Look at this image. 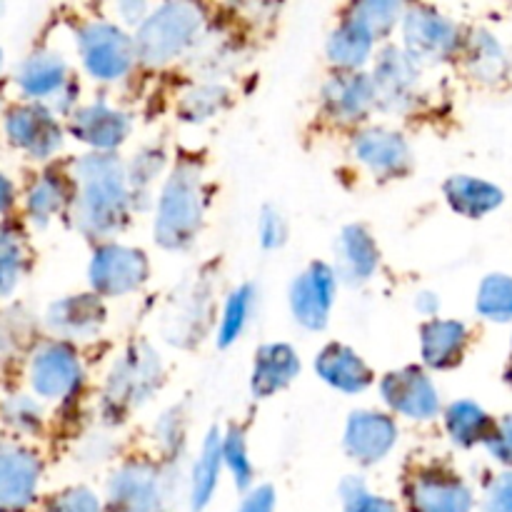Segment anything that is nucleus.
<instances>
[{
    "label": "nucleus",
    "instance_id": "nucleus-21",
    "mask_svg": "<svg viewBox=\"0 0 512 512\" xmlns=\"http://www.w3.org/2000/svg\"><path fill=\"white\" fill-rule=\"evenodd\" d=\"M378 245L363 225H350L335 243L338 273L350 283H365L378 268Z\"/></svg>",
    "mask_w": 512,
    "mask_h": 512
},
{
    "label": "nucleus",
    "instance_id": "nucleus-42",
    "mask_svg": "<svg viewBox=\"0 0 512 512\" xmlns=\"http://www.w3.org/2000/svg\"><path fill=\"white\" fill-rule=\"evenodd\" d=\"M5 415H8V423L13 425V428L25 430V433H30V430H35L40 425L38 405H35L33 400H28V398H13V400H10Z\"/></svg>",
    "mask_w": 512,
    "mask_h": 512
},
{
    "label": "nucleus",
    "instance_id": "nucleus-16",
    "mask_svg": "<svg viewBox=\"0 0 512 512\" xmlns=\"http://www.w3.org/2000/svg\"><path fill=\"white\" fill-rule=\"evenodd\" d=\"M395 440H398V428L388 415L370 413V410L350 415L348 430H345V450L360 465H373L383 460L393 450Z\"/></svg>",
    "mask_w": 512,
    "mask_h": 512
},
{
    "label": "nucleus",
    "instance_id": "nucleus-4",
    "mask_svg": "<svg viewBox=\"0 0 512 512\" xmlns=\"http://www.w3.org/2000/svg\"><path fill=\"white\" fill-rule=\"evenodd\" d=\"M163 378V365L150 345H133L118 363L113 365L105 385V408L113 415L138 408L158 390Z\"/></svg>",
    "mask_w": 512,
    "mask_h": 512
},
{
    "label": "nucleus",
    "instance_id": "nucleus-46",
    "mask_svg": "<svg viewBox=\"0 0 512 512\" xmlns=\"http://www.w3.org/2000/svg\"><path fill=\"white\" fill-rule=\"evenodd\" d=\"M273 503H275L273 490L260 488V490H255L248 500H245L243 510L240 512H273Z\"/></svg>",
    "mask_w": 512,
    "mask_h": 512
},
{
    "label": "nucleus",
    "instance_id": "nucleus-1",
    "mask_svg": "<svg viewBox=\"0 0 512 512\" xmlns=\"http://www.w3.org/2000/svg\"><path fill=\"white\" fill-rule=\"evenodd\" d=\"M78 198H75V223L93 238H108L118 233L128 218V175L118 158L108 153L88 155L75 168Z\"/></svg>",
    "mask_w": 512,
    "mask_h": 512
},
{
    "label": "nucleus",
    "instance_id": "nucleus-24",
    "mask_svg": "<svg viewBox=\"0 0 512 512\" xmlns=\"http://www.w3.org/2000/svg\"><path fill=\"white\" fill-rule=\"evenodd\" d=\"M465 343H468V330L458 320H430L420 333L423 360L435 370L458 365L463 358Z\"/></svg>",
    "mask_w": 512,
    "mask_h": 512
},
{
    "label": "nucleus",
    "instance_id": "nucleus-12",
    "mask_svg": "<svg viewBox=\"0 0 512 512\" xmlns=\"http://www.w3.org/2000/svg\"><path fill=\"white\" fill-rule=\"evenodd\" d=\"M373 83L375 103L385 110H403L413 103L415 88H418V65L408 53L398 48H388L380 53Z\"/></svg>",
    "mask_w": 512,
    "mask_h": 512
},
{
    "label": "nucleus",
    "instance_id": "nucleus-3",
    "mask_svg": "<svg viewBox=\"0 0 512 512\" xmlns=\"http://www.w3.org/2000/svg\"><path fill=\"white\" fill-rule=\"evenodd\" d=\"M200 28H203V15L195 5H160L150 18L140 20V30L133 40L135 58L148 65L168 63L195 43Z\"/></svg>",
    "mask_w": 512,
    "mask_h": 512
},
{
    "label": "nucleus",
    "instance_id": "nucleus-48",
    "mask_svg": "<svg viewBox=\"0 0 512 512\" xmlns=\"http://www.w3.org/2000/svg\"><path fill=\"white\" fill-rule=\"evenodd\" d=\"M420 300H438V298L430 293H423L420 295ZM418 308L425 310V313H435V310H438V303H418Z\"/></svg>",
    "mask_w": 512,
    "mask_h": 512
},
{
    "label": "nucleus",
    "instance_id": "nucleus-25",
    "mask_svg": "<svg viewBox=\"0 0 512 512\" xmlns=\"http://www.w3.org/2000/svg\"><path fill=\"white\" fill-rule=\"evenodd\" d=\"M323 100L325 108L330 110L333 118L350 123V120L363 118L370 110V105H375L373 83H370V78H365V75H338V78H333L325 85Z\"/></svg>",
    "mask_w": 512,
    "mask_h": 512
},
{
    "label": "nucleus",
    "instance_id": "nucleus-26",
    "mask_svg": "<svg viewBox=\"0 0 512 512\" xmlns=\"http://www.w3.org/2000/svg\"><path fill=\"white\" fill-rule=\"evenodd\" d=\"M445 198L453 205L455 213L468 215V218H483L500 208L505 195L488 180L473 178V175H455L445 183Z\"/></svg>",
    "mask_w": 512,
    "mask_h": 512
},
{
    "label": "nucleus",
    "instance_id": "nucleus-36",
    "mask_svg": "<svg viewBox=\"0 0 512 512\" xmlns=\"http://www.w3.org/2000/svg\"><path fill=\"white\" fill-rule=\"evenodd\" d=\"M220 448H223V463L230 468L235 483H238L240 488H248L250 480H253V465H250L248 460V445H245L243 430L230 428Z\"/></svg>",
    "mask_w": 512,
    "mask_h": 512
},
{
    "label": "nucleus",
    "instance_id": "nucleus-31",
    "mask_svg": "<svg viewBox=\"0 0 512 512\" xmlns=\"http://www.w3.org/2000/svg\"><path fill=\"white\" fill-rule=\"evenodd\" d=\"M478 313L493 323L512 320V278L510 275H488L478 290Z\"/></svg>",
    "mask_w": 512,
    "mask_h": 512
},
{
    "label": "nucleus",
    "instance_id": "nucleus-6",
    "mask_svg": "<svg viewBox=\"0 0 512 512\" xmlns=\"http://www.w3.org/2000/svg\"><path fill=\"white\" fill-rule=\"evenodd\" d=\"M168 495V475L150 463L125 465L108 485V498L115 512H163Z\"/></svg>",
    "mask_w": 512,
    "mask_h": 512
},
{
    "label": "nucleus",
    "instance_id": "nucleus-47",
    "mask_svg": "<svg viewBox=\"0 0 512 512\" xmlns=\"http://www.w3.org/2000/svg\"><path fill=\"white\" fill-rule=\"evenodd\" d=\"M15 200V190L10 185V180L0 173V210H8Z\"/></svg>",
    "mask_w": 512,
    "mask_h": 512
},
{
    "label": "nucleus",
    "instance_id": "nucleus-11",
    "mask_svg": "<svg viewBox=\"0 0 512 512\" xmlns=\"http://www.w3.org/2000/svg\"><path fill=\"white\" fill-rule=\"evenodd\" d=\"M335 300V273L325 263H313L290 288V308L295 320L308 330H320L328 323Z\"/></svg>",
    "mask_w": 512,
    "mask_h": 512
},
{
    "label": "nucleus",
    "instance_id": "nucleus-5",
    "mask_svg": "<svg viewBox=\"0 0 512 512\" xmlns=\"http://www.w3.org/2000/svg\"><path fill=\"white\" fill-rule=\"evenodd\" d=\"M78 48L85 70L103 83L123 78L135 60L133 40L120 28L100 20L78 30Z\"/></svg>",
    "mask_w": 512,
    "mask_h": 512
},
{
    "label": "nucleus",
    "instance_id": "nucleus-23",
    "mask_svg": "<svg viewBox=\"0 0 512 512\" xmlns=\"http://www.w3.org/2000/svg\"><path fill=\"white\" fill-rule=\"evenodd\" d=\"M300 360L290 345L270 343L263 345L255 355L253 365V393L258 398H268V395L278 393L290 380L298 375Z\"/></svg>",
    "mask_w": 512,
    "mask_h": 512
},
{
    "label": "nucleus",
    "instance_id": "nucleus-45",
    "mask_svg": "<svg viewBox=\"0 0 512 512\" xmlns=\"http://www.w3.org/2000/svg\"><path fill=\"white\" fill-rule=\"evenodd\" d=\"M485 512H512V470L490 483L485 495Z\"/></svg>",
    "mask_w": 512,
    "mask_h": 512
},
{
    "label": "nucleus",
    "instance_id": "nucleus-15",
    "mask_svg": "<svg viewBox=\"0 0 512 512\" xmlns=\"http://www.w3.org/2000/svg\"><path fill=\"white\" fill-rule=\"evenodd\" d=\"M18 85L30 98H58L60 108H70L78 88L70 83L68 65L55 53H35L20 65Z\"/></svg>",
    "mask_w": 512,
    "mask_h": 512
},
{
    "label": "nucleus",
    "instance_id": "nucleus-19",
    "mask_svg": "<svg viewBox=\"0 0 512 512\" xmlns=\"http://www.w3.org/2000/svg\"><path fill=\"white\" fill-rule=\"evenodd\" d=\"M355 155L378 175H403L410 168V148L395 130L368 128L355 138Z\"/></svg>",
    "mask_w": 512,
    "mask_h": 512
},
{
    "label": "nucleus",
    "instance_id": "nucleus-39",
    "mask_svg": "<svg viewBox=\"0 0 512 512\" xmlns=\"http://www.w3.org/2000/svg\"><path fill=\"white\" fill-rule=\"evenodd\" d=\"M340 493L345 498V512H398V508L390 500L370 495L355 478H350L340 488Z\"/></svg>",
    "mask_w": 512,
    "mask_h": 512
},
{
    "label": "nucleus",
    "instance_id": "nucleus-7",
    "mask_svg": "<svg viewBox=\"0 0 512 512\" xmlns=\"http://www.w3.org/2000/svg\"><path fill=\"white\" fill-rule=\"evenodd\" d=\"M148 278V258L140 250L105 243L95 250L90 263V283L103 295H125Z\"/></svg>",
    "mask_w": 512,
    "mask_h": 512
},
{
    "label": "nucleus",
    "instance_id": "nucleus-30",
    "mask_svg": "<svg viewBox=\"0 0 512 512\" xmlns=\"http://www.w3.org/2000/svg\"><path fill=\"white\" fill-rule=\"evenodd\" d=\"M505 60L508 58H505L503 48H500V43L493 35L485 33V30L473 33L468 43V65L473 75H478L485 83H495V80L505 75V68H508Z\"/></svg>",
    "mask_w": 512,
    "mask_h": 512
},
{
    "label": "nucleus",
    "instance_id": "nucleus-37",
    "mask_svg": "<svg viewBox=\"0 0 512 512\" xmlns=\"http://www.w3.org/2000/svg\"><path fill=\"white\" fill-rule=\"evenodd\" d=\"M25 255L13 235H0V295H8L18 285Z\"/></svg>",
    "mask_w": 512,
    "mask_h": 512
},
{
    "label": "nucleus",
    "instance_id": "nucleus-44",
    "mask_svg": "<svg viewBox=\"0 0 512 512\" xmlns=\"http://www.w3.org/2000/svg\"><path fill=\"white\" fill-rule=\"evenodd\" d=\"M488 450L493 453L495 460H500L503 465L512 468V415L503 418L500 423H495L493 433L488 438Z\"/></svg>",
    "mask_w": 512,
    "mask_h": 512
},
{
    "label": "nucleus",
    "instance_id": "nucleus-20",
    "mask_svg": "<svg viewBox=\"0 0 512 512\" xmlns=\"http://www.w3.org/2000/svg\"><path fill=\"white\" fill-rule=\"evenodd\" d=\"M318 375L343 393H363L373 383V373L355 350L345 345H328L315 360Z\"/></svg>",
    "mask_w": 512,
    "mask_h": 512
},
{
    "label": "nucleus",
    "instance_id": "nucleus-22",
    "mask_svg": "<svg viewBox=\"0 0 512 512\" xmlns=\"http://www.w3.org/2000/svg\"><path fill=\"white\" fill-rule=\"evenodd\" d=\"M105 320V308L95 295H75L55 303L48 313V325L63 338H88L98 333Z\"/></svg>",
    "mask_w": 512,
    "mask_h": 512
},
{
    "label": "nucleus",
    "instance_id": "nucleus-34",
    "mask_svg": "<svg viewBox=\"0 0 512 512\" xmlns=\"http://www.w3.org/2000/svg\"><path fill=\"white\" fill-rule=\"evenodd\" d=\"M65 203H68V188L63 185V180L53 178V175L40 178V183L33 185V190L28 195V210L33 215V220H38V223H45Z\"/></svg>",
    "mask_w": 512,
    "mask_h": 512
},
{
    "label": "nucleus",
    "instance_id": "nucleus-14",
    "mask_svg": "<svg viewBox=\"0 0 512 512\" xmlns=\"http://www.w3.org/2000/svg\"><path fill=\"white\" fill-rule=\"evenodd\" d=\"M380 393L390 408L415 420H428L440 410L438 390L420 368H403L390 373L380 385Z\"/></svg>",
    "mask_w": 512,
    "mask_h": 512
},
{
    "label": "nucleus",
    "instance_id": "nucleus-17",
    "mask_svg": "<svg viewBox=\"0 0 512 512\" xmlns=\"http://www.w3.org/2000/svg\"><path fill=\"white\" fill-rule=\"evenodd\" d=\"M10 143L28 150L35 158H48L60 148V128L53 115L40 105H20L5 120Z\"/></svg>",
    "mask_w": 512,
    "mask_h": 512
},
{
    "label": "nucleus",
    "instance_id": "nucleus-40",
    "mask_svg": "<svg viewBox=\"0 0 512 512\" xmlns=\"http://www.w3.org/2000/svg\"><path fill=\"white\" fill-rule=\"evenodd\" d=\"M155 435H158V445L165 450V453H180V448H183L185 428L178 410H170V413H165L163 418H160Z\"/></svg>",
    "mask_w": 512,
    "mask_h": 512
},
{
    "label": "nucleus",
    "instance_id": "nucleus-10",
    "mask_svg": "<svg viewBox=\"0 0 512 512\" xmlns=\"http://www.w3.org/2000/svg\"><path fill=\"white\" fill-rule=\"evenodd\" d=\"M405 45L413 60H445L458 48V28L430 8H413L405 15Z\"/></svg>",
    "mask_w": 512,
    "mask_h": 512
},
{
    "label": "nucleus",
    "instance_id": "nucleus-49",
    "mask_svg": "<svg viewBox=\"0 0 512 512\" xmlns=\"http://www.w3.org/2000/svg\"><path fill=\"white\" fill-rule=\"evenodd\" d=\"M505 380H508V385L512 388V350H510V363H508V370H505Z\"/></svg>",
    "mask_w": 512,
    "mask_h": 512
},
{
    "label": "nucleus",
    "instance_id": "nucleus-41",
    "mask_svg": "<svg viewBox=\"0 0 512 512\" xmlns=\"http://www.w3.org/2000/svg\"><path fill=\"white\" fill-rule=\"evenodd\" d=\"M45 512H103V510H100L98 498H95L90 490L75 488L60 495L58 500H53Z\"/></svg>",
    "mask_w": 512,
    "mask_h": 512
},
{
    "label": "nucleus",
    "instance_id": "nucleus-28",
    "mask_svg": "<svg viewBox=\"0 0 512 512\" xmlns=\"http://www.w3.org/2000/svg\"><path fill=\"white\" fill-rule=\"evenodd\" d=\"M370 53H373V38L353 20L340 23V28L328 40L330 60L343 70L360 68L370 58Z\"/></svg>",
    "mask_w": 512,
    "mask_h": 512
},
{
    "label": "nucleus",
    "instance_id": "nucleus-9",
    "mask_svg": "<svg viewBox=\"0 0 512 512\" xmlns=\"http://www.w3.org/2000/svg\"><path fill=\"white\" fill-rule=\"evenodd\" d=\"M83 378L78 353L68 343H48L35 353L30 365V380L40 398H68Z\"/></svg>",
    "mask_w": 512,
    "mask_h": 512
},
{
    "label": "nucleus",
    "instance_id": "nucleus-38",
    "mask_svg": "<svg viewBox=\"0 0 512 512\" xmlns=\"http://www.w3.org/2000/svg\"><path fill=\"white\" fill-rule=\"evenodd\" d=\"M163 160V153L155 148L140 150L138 158H133L128 175V185L130 190H133V198H138V193H145V190L150 188L153 178L160 173V168H163Z\"/></svg>",
    "mask_w": 512,
    "mask_h": 512
},
{
    "label": "nucleus",
    "instance_id": "nucleus-8",
    "mask_svg": "<svg viewBox=\"0 0 512 512\" xmlns=\"http://www.w3.org/2000/svg\"><path fill=\"white\" fill-rule=\"evenodd\" d=\"M408 503L413 512H470L473 495L458 475L430 468L408 483Z\"/></svg>",
    "mask_w": 512,
    "mask_h": 512
},
{
    "label": "nucleus",
    "instance_id": "nucleus-27",
    "mask_svg": "<svg viewBox=\"0 0 512 512\" xmlns=\"http://www.w3.org/2000/svg\"><path fill=\"white\" fill-rule=\"evenodd\" d=\"M445 425H448L453 443H458L460 448H473V445L488 443L495 420H490V415L480 405L470 403V400H460V403H453L448 408Z\"/></svg>",
    "mask_w": 512,
    "mask_h": 512
},
{
    "label": "nucleus",
    "instance_id": "nucleus-33",
    "mask_svg": "<svg viewBox=\"0 0 512 512\" xmlns=\"http://www.w3.org/2000/svg\"><path fill=\"white\" fill-rule=\"evenodd\" d=\"M400 18V5L398 3H380V0H370V3L355 5L353 13L348 20H353L355 25L365 30L370 38H380V35L388 33Z\"/></svg>",
    "mask_w": 512,
    "mask_h": 512
},
{
    "label": "nucleus",
    "instance_id": "nucleus-32",
    "mask_svg": "<svg viewBox=\"0 0 512 512\" xmlns=\"http://www.w3.org/2000/svg\"><path fill=\"white\" fill-rule=\"evenodd\" d=\"M253 300L255 295L250 285H243V288H238L228 298V303H225L223 323H220V333H218V340L223 348H228L230 343H235L238 335L243 333L245 323H248L250 318V310H253Z\"/></svg>",
    "mask_w": 512,
    "mask_h": 512
},
{
    "label": "nucleus",
    "instance_id": "nucleus-18",
    "mask_svg": "<svg viewBox=\"0 0 512 512\" xmlns=\"http://www.w3.org/2000/svg\"><path fill=\"white\" fill-rule=\"evenodd\" d=\"M70 133L80 143H88L100 153H108L110 148H118L128 138L130 118L110 105L93 103L75 110L73 120H70Z\"/></svg>",
    "mask_w": 512,
    "mask_h": 512
},
{
    "label": "nucleus",
    "instance_id": "nucleus-35",
    "mask_svg": "<svg viewBox=\"0 0 512 512\" xmlns=\"http://www.w3.org/2000/svg\"><path fill=\"white\" fill-rule=\"evenodd\" d=\"M228 100V90L218 83H208V85H198V88L190 90L188 95L183 98V118H188L190 123H203L205 118L218 113L220 108Z\"/></svg>",
    "mask_w": 512,
    "mask_h": 512
},
{
    "label": "nucleus",
    "instance_id": "nucleus-50",
    "mask_svg": "<svg viewBox=\"0 0 512 512\" xmlns=\"http://www.w3.org/2000/svg\"><path fill=\"white\" fill-rule=\"evenodd\" d=\"M0 65H3V53H0Z\"/></svg>",
    "mask_w": 512,
    "mask_h": 512
},
{
    "label": "nucleus",
    "instance_id": "nucleus-13",
    "mask_svg": "<svg viewBox=\"0 0 512 512\" xmlns=\"http://www.w3.org/2000/svg\"><path fill=\"white\" fill-rule=\"evenodd\" d=\"M40 465L23 445L0 443V512L23 510L38 490Z\"/></svg>",
    "mask_w": 512,
    "mask_h": 512
},
{
    "label": "nucleus",
    "instance_id": "nucleus-2",
    "mask_svg": "<svg viewBox=\"0 0 512 512\" xmlns=\"http://www.w3.org/2000/svg\"><path fill=\"white\" fill-rule=\"evenodd\" d=\"M205 195L200 168L195 163H180L170 173L158 200L155 238L163 248H188L203 223Z\"/></svg>",
    "mask_w": 512,
    "mask_h": 512
},
{
    "label": "nucleus",
    "instance_id": "nucleus-29",
    "mask_svg": "<svg viewBox=\"0 0 512 512\" xmlns=\"http://www.w3.org/2000/svg\"><path fill=\"white\" fill-rule=\"evenodd\" d=\"M223 438H220L218 430L208 435L205 440V448L200 460L193 468V508L203 510L205 505L213 498L215 488H218V473L220 465H223Z\"/></svg>",
    "mask_w": 512,
    "mask_h": 512
},
{
    "label": "nucleus",
    "instance_id": "nucleus-43",
    "mask_svg": "<svg viewBox=\"0 0 512 512\" xmlns=\"http://www.w3.org/2000/svg\"><path fill=\"white\" fill-rule=\"evenodd\" d=\"M288 238V223L275 208H265L260 215V240L265 248H280Z\"/></svg>",
    "mask_w": 512,
    "mask_h": 512
}]
</instances>
